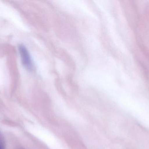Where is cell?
Masks as SVG:
<instances>
[{"label":"cell","mask_w":149,"mask_h":149,"mask_svg":"<svg viewBox=\"0 0 149 149\" xmlns=\"http://www.w3.org/2000/svg\"><path fill=\"white\" fill-rule=\"evenodd\" d=\"M18 50L24 66L27 70L32 71L34 68V64L28 49L25 45L21 44L18 46Z\"/></svg>","instance_id":"obj_1"},{"label":"cell","mask_w":149,"mask_h":149,"mask_svg":"<svg viewBox=\"0 0 149 149\" xmlns=\"http://www.w3.org/2000/svg\"><path fill=\"white\" fill-rule=\"evenodd\" d=\"M0 149H4V144L1 135L0 134Z\"/></svg>","instance_id":"obj_2"}]
</instances>
